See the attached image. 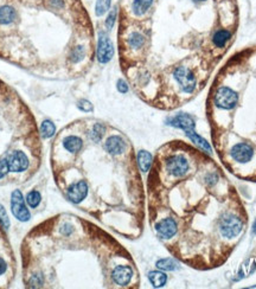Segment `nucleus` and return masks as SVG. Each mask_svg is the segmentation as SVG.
Here are the masks:
<instances>
[{
    "instance_id": "f257e3e1",
    "label": "nucleus",
    "mask_w": 256,
    "mask_h": 289,
    "mask_svg": "<svg viewBox=\"0 0 256 289\" xmlns=\"http://www.w3.org/2000/svg\"><path fill=\"white\" fill-rule=\"evenodd\" d=\"M243 228L242 221L238 216L224 214L220 219V231L223 237L234 238L241 234Z\"/></svg>"
},
{
    "instance_id": "f03ea898",
    "label": "nucleus",
    "mask_w": 256,
    "mask_h": 289,
    "mask_svg": "<svg viewBox=\"0 0 256 289\" xmlns=\"http://www.w3.org/2000/svg\"><path fill=\"white\" fill-rule=\"evenodd\" d=\"M174 77L184 93H194L197 85V79L190 69L186 68V66H178V68L174 69Z\"/></svg>"
},
{
    "instance_id": "7ed1b4c3",
    "label": "nucleus",
    "mask_w": 256,
    "mask_h": 289,
    "mask_svg": "<svg viewBox=\"0 0 256 289\" xmlns=\"http://www.w3.org/2000/svg\"><path fill=\"white\" fill-rule=\"evenodd\" d=\"M214 101H215L216 106L222 108V109H232L238 102V95L232 89L220 87L217 89Z\"/></svg>"
},
{
    "instance_id": "20e7f679",
    "label": "nucleus",
    "mask_w": 256,
    "mask_h": 289,
    "mask_svg": "<svg viewBox=\"0 0 256 289\" xmlns=\"http://www.w3.org/2000/svg\"><path fill=\"white\" fill-rule=\"evenodd\" d=\"M166 170L174 177H184L188 171V163L186 158L179 154L172 155L166 160Z\"/></svg>"
},
{
    "instance_id": "39448f33",
    "label": "nucleus",
    "mask_w": 256,
    "mask_h": 289,
    "mask_svg": "<svg viewBox=\"0 0 256 289\" xmlns=\"http://www.w3.org/2000/svg\"><path fill=\"white\" fill-rule=\"evenodd\" d=\"M114 56V47L113 43L110 42V37L104 32H100L98 34V61L101 64H106L113 58Z\"/></svg>"
},
{
    "instance_id": "423d86ee",
    "label": "nucleus",
    "mask_w": 256,
    "mask_h": 289,
    "mask_svg": "<svg viewBox=\"0 0 256 289\" xmlns=\"http://www.w3.org/2000/svg\"><path fill=\"white\" fill-rule=\"evenodd\" d=\"M11 208L12 212H14V217L20 222H26L30 219V212L26 209V205L24 203V198L22 192L19 190L12 193V199H11Z\"/></svg>"
},
{
    "instance_id": "0eeeda50",
    "label": "nucleus",
    "mask_w": 256,
    "mask_h": 289,
    "mask_svg": "<svg viewBox=\"0 0 256 289\" xmlns=\"http://www.w3.org/2000/svg\"><path fill=\"white\" fill-rule=\"evenodd\" d=\"M8 170L11 172H24L28 167V159L26 154L22 151H14L6 158Z\"/></svg>"
},
{
    "instance_id": "6e6552de",
    "label": "nucleus",
    "mask_w": 256,
    "mask_h": 289,
    "mask_svg": "<svg viewBox=\"0 0 256 289\" xmlns=\"http://www.w3.org/2000/svg\"><path fill=\"white\" fill-rule=\"evenodd\" d=\"M252 155H254V149L252 148L250 145L244 144V142L236 144L230 149V157L235 161L241 164H246L248 163V161H250L252 159Z\"/></svg>"
},
{
    "instance_id": "1a4fd4ad",
    "label": "nucleus",
    "mask_w": 256,
    "mask_h": 289,
    "mask_svg": "<svg viewBox=\"0 0 256 289\" xmlns=\"http://www.w3.org/2000/svg\"><path fill=\"white\" fill-rule=\"evenodd\" d=\"M88 195V185L84 180H80V182L72 184L69 186L68 191H66V196L70 202L74 204H78Z\"/></svg>"
},
{
    "instance_id": "9d476101",
    "label": "nucleus",
    "mask_w": 256,
    "mask_h": 289,
    "mask_svg": "<svg viewBox=\"0 0 256 289\" xmlns=\"http://www.w3.org/2000/svg\"><path fill=\"white\" fill-rule=\"evenodd\" d=\"M156 230L160 237L165 238V240H170V238H172L177 234L178 227L174 218H165L162 219L156 225Z\"/></svg>"
},
{
    "instance_id": "9b49d317",
    "label": "nucleus",
    "mask_w": 256,
    "mask_h": 289,
    "mask_svg": "<svg viewBox=\"0 0 256 289\" xmlns=\"http://www.w3.org/2000/svg\"><path fill=\"white\" fill-rule=\"evenodd\" d=\"M133 278V269L130 266H118L112 272V279L116 285L127 286Z\"/></svg>"
},
{
    "instance_id": "f8f14e48",
    "label": "nucleus",
    "mask_w": 256,
    "mask_h": 289,
    "mask_svg": "<svg viewBox=\"0 0 256 289\" xmlns=\"http://www.w3.org/2000/svg\"><path fill=\"white\" fill-rule=\"evenodd\" d=\"M168 122H170L168 125L183 129L184 132L192 131V129H194V126H196L194 125V117H191L188 114L185 113L177 114V115L172 117V119H170Z\"/></svg>"
},
{
    "instance_id": "ddd939ff",
    "label": "nucleus",
    "mask_w": 256,
    "mask_h": 289,
    "mask_svg": "<svg viewBox=\"0 0 256 289\" xmlns=\"http://www.w3.org/2000/svg\"><path fill=\"white\" fill-rule=\"evenodd\" d=\"M104 148L112 155H120L126 151V142L119 135H112L106 141Z\"/></svg>"
},
{
    "instance_id": "4468645a",
    "label": "nucleus",
    "mask_w": 256,
    "mask_h": 289,
    "mask_svg": "<svg viewBox=\"0 0 256 289\" xmlns=\"http://www.w3.org/2000/svg\"><path fill=\"white\" fill-rule=\"evenodd\" d=\"M86 56H87V47L83 44H78L72 47L69 53V63L72 65L78 64L86 58Z\"/></svg>"
},
{
    "instance_id": "2eb2a0df",
    "label": "nucleus",
    "mask_w": 256,
    "mask_h": 289,
    "mask_svg": "<svg viewBox=\"0 0 256 289\" xmlns=\"http://www.w3.org/2000/svg\"><path fill=\"white\" fill-rule=\"evenodd\" d=\"M63 146L66 151L70 152V153H78L83 147V141L81 138L75 135H70L66 136L63 141Z\"/></svg>"
},
{
    "instance_id": "dca6fc26",
    "label": "nucleus",
    "mask_w": 256,
    "mask_h": 289,
    "mask_svg": "<svg viewBox=\"0 0 256 289\" xmlns=\"http://www.w3.org/2000/svg\"><path fill=\"white\" fill-rule=\"evenodd\" d=\"M185 134H186L188 138L190 139L194 145H197L200 149H203V151L206 152V153H211V146L209 142H208L204 138H202L200 135H198L194 129L185 132Z\"/></svg>"
},
{
    "instance_id": "f3484780",
    "label": "nucleus",
    "mask_w": 256,
    "mask_h": 289,
    "mask_svg": "<svg viewBox=\"0 0 256 289\" xmlns=\"http://www.w3.org/2000/svg\"><path fill=\"white\" fill-rule=\"evenodd\" d=\"M127 44L128 46L132 47V49L139 50L142 49L144 44H145V37H144V34L139 32V31H133V32L128 34Z\"/></svg>"
},
{
    "instance_id": "a211bd4d",
    "label": "nucleus",
    "mask_w": 256,
    "mask_h": 289,
    "mask_svg": "<svg viewBox=\"0 0 256 289\" xmlns=\"http://www.w3.org/2000/svg\"><path fill=\"white\" fill-rule=\"evenodd\" d=\"M153 4V0H133L132 11L136 15H142L148 11Z\"/></svg>"
},
{
    "instance_id": "6ab92c4d",
    "label": "nucleus",
    "mask_w": 256,
    "mask_h": 289,
    "mask_svg": "<svg viewBox=\"0 0 256 289\" xmlns=\"http://www.w3.org/2000/svg\"><path fill=\"white\" fill-rule=\"evenodd\" d=\"M230 38H232V32H230V31L218 30L215 34H214L212 43L216 47H224L226 45V43L229 42Z\"/></svg>"
},
{
    "instance_id": "aec40b11",
    "label": "nucleus",
    "mask_w": 256,
    "mask_h": 289,
    "mask_svg": "<svg viewBox=\"0 0 256 289\" xmlns=\"http://www.w3.org/2000/svg\"><path fill=\"white\" fill-rule=\"evenodd\" d=\"M138 165L142 172H147L152 165V155L147 151H140L138 153Z\"/></svg>"
},
{
    "instance_id": "412c9836",
    "label": "nucleus",
    "mask_w": 256,
    "mask_h": 289,
    "mask_svg": "<svg viewBox=\"0 0 256 289\" xmlns=\"http://www.w3.org/2000/svg\"><path fill=\"white\" fill-rule=\"evenodd\" d=\"M148 279L153 287L156 288L162 287V286H165L166 281H168V276L162 272H151L148 274Z\"/></svg>"
},
{
    "instance_id": "4be33fe9",
    "label": "nucleus",
    "mask_w": 256,
    "mask_h": 289,
    "mask_svg": "<svg viewBox=\"0 0 256 289\" xmlns=\"http://www.w3.org/2000/svg\"><path fill=\"white\" fill-rule=\"evenodd\" d=\"M104 133H106L104 125H102V123H95V125L92 126L90 133H89V138H90L94 142H98L101 141L102 138H104Z\"/></svg>"
},
{
    "instance_id": "5701e85b",
    "label": "nucleus",
    "mask_w": 256,
    "mask_h": 289,
    "mask_svg": "<svg viewBox=\"0 0 256 289\" xmlns=\"http://www.w3.org/2000/svg\"><path fill=\"white\" fill-rule=\"evenodd\" d=\"M156 267H158L159 269H162V271H166V272H172L179 268L178 263L172 259L159 260V261L156 262Z\"/></svg>"
},
{
    "instance_id": "b1692460",
    "label": "nucleus",
    "mask_w": 256,
    "mask_h": 289,
    "mask_svg": "<svg viewBox=\"0 0 256 289\" xmlns=\"http://www.w3.org/2000/svg\"><path fill=\"white\" fill-rule=\"evenodd\" d=\"M55 132H56V127L52 123V121H50V120H46V121H43V123H42L40 134L43 138L49 139L55 134Z\"/></svg>"
},
{
    "instance_id": "393cba45",
    "label": "nucleus",
    "mask_w": 256,
    "mask_h": 289,
    "mask_svg": "<svg viewBox=\"0 0 256 289\" xmlns=\"http://www.w3.org/2000/svg\"><path fill=\"white\" fill-rule=\"evenodd\" d=\"M112 5V0H98L95 5V14L98 17H101L104 15L108 9L110 8Z\"/></svg>"
},
{
    "instance_id": "a878e982",
    "label": "nucleus",
    "mask_w": 256,
    "mask_h": 289,
    "mask_svg": "<svg viewBox=\"0 0 256 289\" xmlns=\"http://www.w3.org/2000/svg\"><path fill=\"white\" fill-rule=\"evenodd\" d=\"M40 199H42L40 195V192H38V191H31L26 197L28 204L30 205L32 209H36L37 206L40 205Z\"/></svg>"
},
{
    "instance_id": "bb28decb",
    "label": "nucleus",
    "mask_w": 256,
    "mask_h": 289,
    "mask_svg": "<svg viewBox=\"0 0 256 289\" xmlns=\"http://www.w3.org/2000/svg\"><path fill=\"white\" fill-rule=\"evenodd\" d=\"M116 14H118V9L116 7L112 9V12L110 14H108V17L107 19H106V27L108 28V30H112L114 26V24H115V20H116Z\"/></svg>"
},
{
    "instance_id": "cd10ccee",
    "label": "nucleus",
    "mask_w": 256,
    "mask_h": 289,
    "mask_svg": "<svg viewBox=\"0 0 256 289\" xmlns=\"http://www.w3.org/2000/svg\"><path fill=\"white\" fill-rule=\"evenodd\" d=\"M0 225H2L4 229H8L10 227V221H8V216L6 214L4 206L0 205Z\"/></svg>"
},
{
    "instance_id": "c85d7f7f",
    "label": "nucleus",
    "mask_w": 256,
    "mask_h": 289,
    "mask_svg": "<svg viewBox=\"0 0 256 289\" xmlns=\"http://www.w3.org/2000/svg\"><path fill=\"white\" fill-rule=\"evenodd\" d=\"M204 180H206V185L208 186H214V185H216L217 183H218V174L215 173V172H210V173H208L206 178H204Z\"/></svg>"
},
{
    "instance_id": "c756f323",
    "label": "nucleus",
    "mask_w": 256,
    "mask_h": 289,
    "mask_svg": "<svg viewBox=\"0 0 256 289\" xmlns=\"http://www.w3.org/2000/svg\"><path fill=\"white\" fill-rule=\"evenodd\" d=\"M78 107L82 110V112H86V113L92 112V104L87 100H81V101H80L78 104Z\"/></svg>"
},
{
    "instance_id": "7c9ffc66",
    "label": "nucleus",
    "mask_w": 256,
    "mask_h": 289,
    "mask_svg": "<svg viewBox=\"0 0 256 289\" xmlns=\"http://www.w3.org/2000/svg\"><path fill=\"white\" fill-rule=\"evenodd\" d=\"M8 171H10L8 165V161H6V159H4V160H0V179H2V177H5Z\"/></svg>"
},
{
    "instance_id": "2f4dec72",
    "label": "nucleus",
    "mask_w": 256,
    "mask_h": 289,
    "mask_svg": "<svg viewBox=\"0 0 256 289\" xmlns=\"http://www.w3.org/2000/svg\"><path fill=\"white\" fill-rule=\"evenodd\" d=\"M118 90H119L121 94H126L128 91V85L124 79H119V81H118Z\"/></svg>"
},
{
    "instance_id": "473e14b6",
    "label": "nucleus",
    "mask_w": 256,
    "mask_h": 289,
    "mask_svg": "<svg viewBox=\"0 0 256 289\" xmlns=\"http://www.w3.org/2000/svg\"><path fill=\"white\" fill-rule=\"evenodd\" d=\"M60 231H62V234L64 235V236H69V235H72V234L74 228H72V224L66 223V224L63 225V228L60 229Z\"/></svg>"
},
{
    "instance_id": "72a5a7b5",
    "label": "nucleus",
    "mask_w": 256,
    "mask_h": 289,
    "mask_svg": "<svg viewBox=\"0 0 256 289\" xmlns=\"http://www.w3.org/2000/svg\"><path fill=\"white\" fill-rule=\"evenodd\" d=\"M6 271H8V263L5 262L2 257H0V275L5 274Z\"/></svg>"
},
{
    "instance_id": "f704fd0d",
    "label": "nucleus",
    "mask_w": 256,
    "mask_h": 289,
    "mask_svg": "<svg viewBox=\"0 0 256 289\" xmlns=\"http://www.w3.org/2000/svg\"><path fill=\"white\" fill-rule=\"evenodd\" d=\"M252 231H254V234H256V222L254 223V225H252Z\"/></svg>"
},
{
    "instance_id": "c9c22d12",
    "label": "nucleus",
    "mask_w": 256,
    "mask_h": 289,
    "mask_svg": "<svg viewBox=\"0 0 256 289\" xmlns=\"http://www.w3.org/2000/svg\"><path fill=\"white\" fill-rule=\"evenodd\" d=\"M192 1H194V2H203V1H206V0H192Z\"/></svg>"
}]
</instances>
